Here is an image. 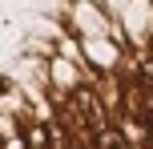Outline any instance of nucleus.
<instances>
[{
    "instance_id": "2",
    "label": "nucleus",
    "mask_w": 153,
    "mask_h": 149,
    "mask_svg": "<svg viewBox=\"0 0 153 149\" xmlns=\"http://www.w3.org/2000/svg\"><path fill=\"white\" fill-rule=\"evenodd\" d=\"M97 149H129V141H125V133L121 129H113V125H101L97 129V141H93Z\"/></svg>"
},
{
    "instance_id": "3",
    "label": "nucleus",
    "mask_w": 153,
    "mask_h": 149,
    "mask_svg": "<svg viewBox=\"0 0 153 149\" xmlns=\"http://www.w3.org/2000/svg\"><path fill=\"white\" fill-rule=\"evenodd\" d=\"M24 141H28V149H48V141H53V133H48V125L32 121V125L24 129Z\"/></svg>"
},
{
    "instance_id": "1",
    "label": "nucleus",
    "mask_w": 153,
    "mask_h": 149,
    "mask_svg": "<svg viewBox=\"0 0 153 149\" xmlns=\"http://www.w3.org/2000/svg\"><path fill=\"white\" fill-rule=\"evenodd\" d=\"M48 73H53V81H56L61 89H76V69H73V61H65V56H53Z\"/></svg>"
},
{
    "instance_id": "4",
    "label": "nucleus",
    "mask_w": 153,
    "mask_h": 149,
    "mask_svg": "<svg viewBox=\"0 0 153 149\" xmlns=\"http://www.w3.org/2000/svg\"><path fill=\"white\" fill-rule=\"evenodd\" d=\"M0 149H28L24 133H12V137H0Z\"/></svg>"
}]
</instances>
